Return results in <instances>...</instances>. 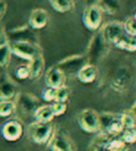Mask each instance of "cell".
<instances>
[{"instance_id":"obj_29","label":"cell","mask_w":136,"mask_h":151,"mask_svg":"<svg viewBox=\"0 0 136 151\" xmlns=\"http://www.w3.org/2000/svg\"><path fill=\"white\" fill-rule=\"evenodd\" d=\"M15 77L19 80H27L30 79V69L28 64L26 65H19L18 67L15 69Z\"/></svg>"},{"instance_id":"obj_8","label":"cell","mask_w":136,"mask_h":151,"mask_svg":"<svg viewBox=\"0 0 136 151\" xmlns=\"http://www.w3.org/2000/svg\"><path fill=\"white\" fill-rule=\"evenodd\" d=\"M100 33L105 44H114L121 35L125 34L122 22H116V20L107 22L102 27Z\"/></svg>"},{"instance_id":"obj_20","label":"cell","mask_w":136,"mask_h":151,"mask_svg":"<svg viewBox=\"0 0 136 151\" xmlns=\"http://www.w3.org/2000/svg\"><path fill=\"white\" fill-rule=\"evenodd\" d=\"M118 119H119V122L121 124L123 129L136 128V118L130 112V110L123 111L120 114H118Z\"/></svg>"},{"instance_id":"obj_18","label":"cell","mask_w":136,"mask_h":151,"mask_svg":"<svg viewBox=\"0 0 136 151\" xmlns=\"http://www.w3.org/2000/svg\"><path fill=\"white\" fill-rule=\"evenodd\" d=\"M33 117L38 124H51L54 118L50 105H39V108L35 111Z\"/></svg>"},{"instance_id":"obj_1","label":"cell","mask_w":136,"mask_h":151,"mask_svg":"<svg viewBox=\"0 0 136 151\" xmlns=\"http://www.w3.org/2000/svg\"><path fill=\"white\" fill-rule=\"evenodd\" d=\"M77 122L80 129L88 134L100 132V116L97 111L93 109H84L78 115Z\"/></svg>"},{"instance_id":"obj_21","label":"cell","mask_w":136,"mask_h":151,"mask_svg":"<svg viewBox=\"0 0 136 151\" xmlns=\"http://www.w3.org/2000/svg\"><path fill=\"white\" fill-rule=\"evenodd\" d=\"M16 111L14 100H0V117H10Z\"/></svg>"},{"instance_id":"obj_25","label":"cell","mask_w":136,"mask_h":151,"mask_svg":"<svg viewBox=\"0 0 136 151\" xmlns=\"http://www.w3.org/2000/svg\"><path fill=\"white\" fill-rule=\"evenodd\" d=\"M120 137L122 138L127 145H132L136 143V128H128L123 129L122 133L120 134Z\"/></svg>"},{"instance_id":"obj_19","label":"cell","mask_w":136,"mask_h":151,"mask_svg":"<svg viewBox=\"0 0 136 151\" xmlns=\"http://www.w3.org/2000/svg\"><path fill=\"white\" fill-rule=\"evenodd\" d=\"M51 8L57 13H67L74 8L72 0H49Z\"/></svg>"},{"instance_id":"obj_23","label":"cell","mask_w":136,"mask_h":151,"mask_svg":"<svg viewBox=\"0 0 136 151\" xmlns=\"http://www.w3.org/2000/svg\"><path fill=\"white\" fill-rule=\"evenodd\" d=\"M97 6L100 8V10L103 12H106L109 14H114L117 12L119 4H118L117 0H100L99 4Z\"/></svg>"},{"instance_id":"obj_24","label":"cell","mask_w":136,"mask_h":151,"mask_svg":"<svg viewBox=\"0 0 136 151\" xmlns=\"http://www.w3.org/2000/svg\"><path fill=\"white\" fill-rule=\"evenodd\" d=\"M123 32L131 37H136V19L133 16L128 17L122 22Z\"/></svg>"},{"instance_id":"obj_30","label":"cell","mask_w":136,"mask_h":151,"mask_svg":"<svg viewBox=\"0 0 136 151\" xmlns=\"http://www.w3.org/2000/svg\"><path fill=\"white\" fill-rule=\"evenodd\" d=\"M42 98L45 102H53L55 98V89L50 88V87H46L42 93Z\"/></svg>"},{"instance_id":"obj_28","label":"cell","mask_w":136,"mask_h":151,"mask_svg":"<svg viewBox=\"0 0 136 151\" xmlns=\"http://www.w3.org/2000/svg\"><path fill=\"white\" fill-rule=\"evenodd\" d=\"M50 109L52 111V114L54 117L62 116L66 113L67 111V103L65 102H57V101H53V102L50 104Z\"/></svg>"},{"instance_id":"obj_36","label":"cell","mask_w":136,"mask_h":151,"mask_svg":"<svg viewBox=\"0 0 136 151\" xmlns=\"http://www.w3.org/2000/svg\"><path fill=\"white\" fill-rule=\"evenodd\" d=\"M120 151H130V146H129V145H125V148H122Z\"/></svg>"},{"instance_id":"obj_4","label":"cell","mask_w":136,"mask_h":151,"mask_svg":"<svg viewBox=\"0 0 136 151\" xmlns=\"http://www.w3.org/2000/svg\"><path fill=\"white\" fill-rule=\"evenodd\" d=\"M100 116V131L107 134L111 137L120 136L122 133L123 128L118 119V114L111 113V112H103L99 114Z\"/></svg>"},{"instance_id":"obj_14","label":"cell","mask_w":136,"mask_h":151,"mask_svg":"<svg viewBox=\"0 0 136 151\" xmlns=\"http://www.w3.org/2000/svg\"><path fill=\"white\" fill-rule=\"evenodd\" d=\"M49 22V14L45 9H34L31 12L28 24L32 30H42Z\"/></svg>"},{"instance_id":"obj_27","label":"cell","mask_w":136,"mask_h":151,"mask_svg":"<svg viewBox=\"0 0 136 151\" xmlns=\"http://www.w3.org/2000/svg\"><path fill=\"white\" fill-rule=\"evenodd\" d=\"M69 95H70V89L69 87L64 85V86L60 87V88L55 89V98L54 101L57 102H67L68 98H69Z\"/></svg>"},{"instance_id":"obj_16","label":"cell","mask_w":136,"mask_h":151,"mask_svg":"<svg viewBox=\"0 0 136 151\" xmlns=\"http://www.w3.org/2000/svg\"><path fill=\"white\" fill-rule=\"evenodd\" d=\"M105 45L103 37L101 33L99 32L96 35L95 37L92 38L89 45H88V49H87V60H97L101 55L102 51H103V46Z\"/></svg>"},{"instance_id":"obj_39","label":"cell","mask_w":136,"mask_h":151,"mask_svg":"<svg viewBox=\"0 0 136 151\" xmlns=\"http://www.w3.org/2000/svg\"><path fill=\"white\" fill-rule=\"evenodd\" d=\"M135 151H136V150H135Z\"/></svg>"},{"instance_id":"obj_7","label":"cell","mask_w":136,"mask_h":151,"mask_svg":"<svg viewBox=\"0 0 136 151\" xmlns=\"http://www.w3.org/2000/svg\"><path fill=\"white\" fill-rule=\"evenodd\" d=\"M86 57L85 55H81V54H78V55H70V57H67L65 59H63L62 61L57 63V67L60 68L62 70L64 75H71V73H77L78 70L83 66V65L86 64Z\"/></svg>"},{"instance_id":"obj_15","label":"cell","mask_w":136,"mask_h":151,"mask_svg":"<svg viewBox=\"0 0 136 151\" xmlns=\"http://www.w3.org/2000/svg\"><path fill=\"white\" fill-rule=\"evenodd\" d=\"M77 79L83 84H90L96 81L98 77V68L96 67L95 64L92 63H86L83 65L78 73H76Z\"/></svg>"},{"instance_id":"obj_9","label":"cell","mask_w":136,"mask_h":151,"mask_svg":"<svg viewBox=\"0 0 136 151\" xmlns=\"http://www.w3.org/2000/svg\"><path fill=\"white\" fill-rule=\"evenodd\" d=\"M1 134L9 142H16L24 134V126L17 119L8 120L1 128Z\"/></svg>"},{"instance_id":"obj_26","label":"cell","mask_w":136,"mask_h":151,"mask_svg":"<svg viewBox=\"0 0 136 151\" xmlns=\"http://www.w3.org/2000/svg\"><path fill=\"white\" fill-rule=\"evenodd\" d=\"M125 145L127 144L120 136H114V137H111L106 148L109 149V151H120L122 148H125Z\"/></svg>"},{"instance_id":"obj_37","label":"cell","mask_w":136,"mask_h":151,"mask_svg":"<svg viewBox=\"0 0 136 151\" xmlns=\"http://www.w3.org/2000/svg\"><path fill=\"white\" fill-rule=\"evenodd\" d=\"M133 17H134V18L136 19V11H135V14H134V16H133Z\"/></svg>"},{"instance_id":"obj_13","label":"cell","mask_w":136,"mask_h":151,"mask_svg":"<svg viewBox=\"0 0 136 151\" xmlns=\"http://www.w3.org/2000/svg\"><path fill=\"white\" fill-rule=\"evenodd\" d=\"M47 146L51 151H71L74 149L72 147L70 139L66 135L61 132H57L55 130H53L51 138L48 142Z\"/></svg>"},{"instance_id":"obj_11","label":"cell","mask_w":136,"mask_h":151,"mask_svg":"<svg viewBox=\"0 0 136 151\" xmlns=\"http://www.w3.org/2000/svg\"><path fill=\"white\" fill-rule=\"evenodd\" d=\"M17 94L16 83L9 75L0 73V100H14Z\"/></svg>"},{"instance_id":"obj_6","label":"cell","mask_w":136,"mask_h":151,"mask_svg":"<svg viewBox=\"0 0 136 151\" xmlns=\"http://www.w3.org/2000/svg\"><path fill=\"white\" fill-rule=\"evenodd\" d=\"M14 102L16 109L18 108L21 113L27 116H33L35 111L41 105L38 98L30 93H18L14 99Z\"/></svg>"},{"instance_id":"obj_31","label":"cell","mask_w":136,"mask_h":151,"mask_svg":"<svg viewBox=\"0 0 136 151\" xmlns=\"http://www.w3.org/2000/svg\"><path fill=\"white\" fill-rule=\"evenodd\" d=\"M125 50L128 52H136V37L128 36V41H127Z\"/></svg>"},{"instance_id":"obj_12","label":"cell","mask_w":136,"mask_h":151,"mask_svg":"<svg viewBox=\"0 0 136 151\" xmlns=\"http://www.w3.org/2000/svg\"><path fill=\"white\" fill-rule=\"evenodd\" d=\"M65 82L66 76L60 68L57 67V65L51 66L47 69L46 73H45V83H46L47 87L54 89L60 88L65 85Z\"/></svg>"},{"instance_id":"obj_10","label":"cell","mask_w":136,"mask_h":151,"mask_svg":"<svg viewBox=\"0 0 136 151\" xmlns=\"http://www.w3.org/2000/svg\"><path fill=\"white\" fill-rule=\"evenodd\" d=\"M6 34V41L8 43H13V42H30V43L37 44L36 36L33 33L32 29L28 26L19 27L16 29L11 30Z\"/></svg>"},{"instance_id":"obj_35","label":"cell","mask_w":136,"mask_h":151,"mask_svg":"<svg viewBox=\"0 0 136 151\" xmlns=\"http://www.w3.org/2000/svg\"><path fill=\"white\" fill-rule=\"evenodd\" d=\"M130 112H131V113H132V114H133V115H134V117H135V118H136V101L133 103V105H132V106H131V109H130Z\"/></svg>"},{"instance_id":"obj_2","label":"cell","mask_w":136,"mask_h":151,"mask_svg":"<svg viewBox=\"0 0 136 151\" xmlns=\"http://www.w3.org/2000/svg\"><path fill=\"white\" fill-rule=\"evenodd\" d=\"M9 44L12 55H15L28 62H30L36 55L42 53V49L38 46V44L30 43V42H13Z\"/></svg>"},{"instance_id":"obj_32","label":"cell","mask_w":136,"mask_h":151,"mask_svg":"<svg viewBox=\"0 0 136 151\" xmlns=\"http://www.w3.org/2000/svg\"><path fill=\"white\" fill-rule=\"evenodd\" d=\"M6 30L3 28V26L0 24V45H2V44H6L8 43L6 41Z\"/></svg>"},{"instance_id":"obj_3","label":"cell","mask_w":136,"mask_h":151,"mask_svg":"<svg viewBox=\"0 0 136 151\" xmlns=\"http://www.w3.org/2000/svg\"><path fill=\"white\" fill-rule=\"evenodd\" d=\"M51 124H38L34 122L28 127V135L33 143L37 145H47L53 133Z\"/></svg>"},{"instance_id":"obj_22","label":"cell","mask_w":136,"mask_h":151,"mask_svg":"<svg viewBox=\"0 0 136 151\" xmlns=\"http://www.w3.org/2000/svg\"><path fill=\"white\" fill-rule=\"evenodd\" d=\"M12 57L10 44L6 43L0 45V69H4L10 63Z\"/></svg>"},{"instance_id":"obj_33","label":"cell","mask_w":136,"mask_h":151,"mask_svg":"<svg viewBox=\"0 0 136 151\" xmlns=\"http://www.w3.org/2000/svg\"><path fill=\"white\" fill-rule=\"evenodd\" d=\"M6 13V2L3 0H0V22L4 17Z\"/></svg>"},{"instance_id":"obj_38","label":"cell","mask_w":136,"mask_h":151,"mask_svg":"<svg viewBox=\"0 0 136 151\" xmlns=\"http://www.w3.org/2000/svg\"><path fill=\"white\" fill-rule=\"evenodd\" d=\"M71 151H76V150H74H74H71Z\"/></svg>"},{"instance_id":"obj_5","label":"cell","mask_w":136,"mask_h":151,"mask_svg":"<svg viewBox=\"0 0 136 151\" xmlns=\"http://www.w3.org/2000/svg\"><path fill=\"white\" fill-rule=\"evenodd\" d=\"M103 13L97 4H90L83 12L82 15V22L83 26L89 31L96 32L102 26Z\"/></svg>"},{"instance_id":"obj_34","label":"cell","mask_w":136,"mask_h":151,"mask_svg":"<svg viewBox=\"0 0 136 151\" xmlns=\"http://www.w3.org/2000/svg\"><path fill=\"white\" fill-rule=\"evenodd\" d=\"M89 151H109V149L104 147V146H99V145H90Z\"/></svg>"},{"instance_id":"obj_17","label":"cell","mask_w":136,"mask_h":151,"mask_svg":"<svg viewBox=\"0 0 136 151\" xmlns=\"http://www.w3.org/2000/svg\"><path fill=\"white\" fill-rule=\"evenodd\" d=\"M28 66L30 69V79L36 80L41 78L45 69V59L43 57V53L38 54L33 60H31Z\"/></svg>"}]
</instances>
